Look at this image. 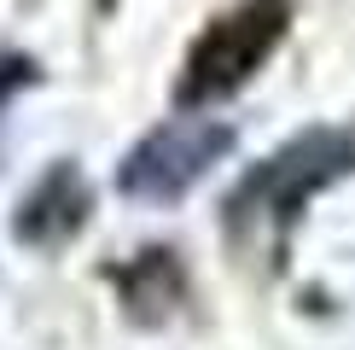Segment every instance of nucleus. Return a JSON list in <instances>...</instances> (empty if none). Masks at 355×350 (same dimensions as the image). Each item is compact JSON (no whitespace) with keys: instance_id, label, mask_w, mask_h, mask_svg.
<instances>
[{"instance_id":"6","label":"nucleus","mask_w":355,"mask_h":350,"mask_svg":"<svg viewBox=\"0 0 355 350\" xmlns=\"http://www.w3.org/2000/svg\"><path fill=\"white\" fill-rule=\"evenodd\" d=\"M29 76H35V65H29V58H0V111H6V99L18 94V88H29Z\"/></svg>"},{"instance_id":"1","label":"nucleus","mask_w":355,"mask_h":350,"mask_svg":"<svg viewBox=\"0 0 355 350\" xmlns=\"http://www.w3.org/2000/svg\"><path fill=\"white\" fill-rule=\"evenodd\" d=\"M349 169H355V135H344V128H303L297 140H286L274 158H262L233 187L227 228L245 233L250 222H268V228L286 233L303 204L315 193H327L332 181H344Z\"/></svg>"},{"instance_id":"5","label":"nucleus","mask_w":355,"mask_h":350,"mask_svg":"<svg viewBox=\"0 0 355 350\" xmlns=\"http://www.w3.org/2000/svg\"><path fill=\"white\" fill-rule=\"evenodd\" d=\"M116 286H123V310L135 315V321H169L175 310H181V298H187V274H181V262H175V251H146L135 257L128 269H116Z\"/></svg>"},{"instance_id":"4","label":"nucleus","mask_w":355,"mask_h":350,"mask_svg":"<svg viewBox=\"0 0 355 350\" xmlns=\"http://www.w3.org/2000/svg\"><path fill=\"white\" fill-rule=\"evenodd\" d=\"M94 216V193H87L76 164H53L35 187L18 199V216H12V233L24 245H64L70 233L87 228Z\"/></svg>"},{"instance_id":"2","label":"nucleus","mask_w":355,"mask_h":350,"mask_svg":"<svg viewBox=\"0 0 355 350\" xmlns=\"http://www.w3.org/2000/svg\"><path fill=\"white\" fill-rule=\"evenodd\" d=\"M286 24H291V0H239L233 12H221L192 41V53L181 65V82H175V99L192 111V106L239 94L262 70V58L286 41Z\"/></svg>"},{"instance_id":"3","label":"nucleus","mask_w":355,"mask_h":350,"mask_svg":"<svg viewBox=\"0 0 355 350\" xmlns=\"http://www.w3.org/2000/svg\"><path fill=\"white\" fill-rule=\"evenodd\" d=\"M233 146V128L216 123V117H175V123L152 128L135 152L123 158L116 181H123L128 199H152V204H169L192 193V187L210 175V164H221V152Z\"/></svg>"}]
</instances>
